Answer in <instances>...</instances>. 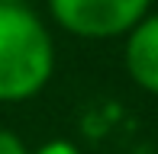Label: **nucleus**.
I'll return each instance as SVG.
<instances>
[{
	"mask_svg": "<svg viewBox=\"0 0 158 154\" xmlns=\"http://www.w3.org/2000/svg\"><path fill=\"white\" fill-rule=\"evenodd\" d=\"M0 3H26V0H0Z\"/></svg>",
	"mask_w": 158,
	"mask_h": 154,
	"instance_id": "423d86ee",
	"label": "nucleus"
},
{
	"mask_svg": "<svg viewBox=\"0 0 158 154\" xmlns=\"http://www.w3.org/2000/svg\"><path fill=\"white\" fill-rule=\"evenodd\" d=\"M29 154H81V151H77L71 141H64V138H55V141L39 144V148H35V151H29Z\"/></svg>",
	"mask_w": 158,
	"mask_h": 154,
	"instance_id": "39448f33",
	"label": "nucleus"
},
{
	"mask_svg": "<svg viewBox=\"0 0 158 154\" xmlns=\"http://www.w3.org/2000/svg\"><path fill=\"white\" fill-rule=\"evenodd\" d=\"M0 154H29V151H26V144H23L19 135L0 129Z\"/></svg>",
	"mask_w": 158,
	"mask_h": 154,
	"instance_id": "20e7f679",
	"label": "nucleus"
},
{
	"mask_svg": "<svg viewBox=\"0 0 158 154\" xmlns=\"http://www.w3.org/2000/svg\"><path fill=\"white\" fill-rule=\"evenodd\" d=\"M55 74L48 26L26 3H0V103H23Z\"/></svg>",
	"mask_w": 158,
	"mask_h": 154,
	"instance_id": "f257e3e1",
	"label": "nucleus"
},
{
	"mask_svg": "<svg viewBox=\"0 0 158 154\" xmlns=\"http://www.w3.org/2000/svg\"><path fill=\"white\" fill-rule=\"evenodd\" d=\"M123 64L142 90L158 93V13H148L126 36Z\"/></svg>",
	"mask_w": 158,
	"mask_h": 154,
	"instance_id": "7ed1b4c3",
	"label": "nucleus"
},
{
	"mask_svg": "<svg viewBox=\"0 0 158 154\" xmlns=\"http://www.w3.org/2000/svg\"><path fill=\"white\" fill-rule=\"evenodd\" d=\"M152 0H48V13L77 39L129 36L148 16Z\"/></svg>",
	"mask_w": 158,
	"mask_h": 154,
	"instance_id": "f03ea898",
	"label": "nucleus"
}]
</instances>
